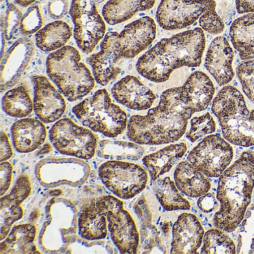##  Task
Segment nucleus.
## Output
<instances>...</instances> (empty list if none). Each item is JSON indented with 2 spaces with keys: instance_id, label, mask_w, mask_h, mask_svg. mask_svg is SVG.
Masks as SVG:
<instances>
[{
  "instance_id": "obj_1",
  "label": "nucleus",
  "mask_w": 254,
  "mask_h": 254,
  "mask_svg": "<svg viewBox=\"0 0 254 254\" xmlns=\"http://www.w3.org/2000/svg\"><path fill=\"white\" fill-rule=\"evenodd\" d=\"M205 47L206 38L201 28L181 32L162 39L141 56L136 70L153 82H165L178 68L200 66Z\"/></svg>"
},
{
  "instance_id": "obj_2",
  "label": "nucleus",
  "mask_w": 254,
  "mask_h": 254,
  "mask_svg": "<svg viewBox=\"0 0 254 254\" xmlns=\"http://www.w3.org/2000/svg\"><path fill=\"white\" fill-rule=\"evenodd\" d=\"M192 113L180 97V87L162 93L160 102L145 116L135 115L127 123V136L139 145H163L182 137Z\"/></svg>"
},
{
  "instance_id": "obj_3",
  "label": "nucleus",
  "mask_w": 254,
  "mask_h": 254,
  "mask_svg": "<svg viewBox=\"0 0 254 254\" xmlns=\"http://www.w3.org/2000/svg\"><path fill=\"white\" fill-rule=\"evenodd\" d=\"M254 187V153L245 151L221 176L217 190L220 209L214 216L217 228L234 231L245 216Z\"/></svg>"
},
{
  "instance_id": "obj_4",
  "label": "nucleus",
  "mask_w": 254,
  "mask_h": 254,
  "mask_svg": "<svg viewBox=\"0 0 254 254\" xmlns=\"http://www.w3.org/2000/svg\"><path fill=\"white\" fill-rule=\"evenodd\" d=\"M212 111L226 140L239 146L254 145V110L247 108L243 95L233 86L223 87L214 99Z\"/></svg>"
},
{
  "instance_id": "obj_5",
  "label": "nucleus",
  "mask_w": 254,
  "mask_h": 254,
  "mask_svg": "<svg viewBox=\"0 0 254 254\" xmlns=\"http://www.w3.org/2000/svg\"><path fill=\"white\" fill-rule=\"evenodd\" d=\"M47 73L50 79L69 102H75L88 95L95 87V78L81 62L79 52L66 46L47 58Z\"/></svg>"
},
{
  "instance_id": "obj_6",
  "label": "nucleus",
  "mask_w": 254,
  "mask_h": 254,
  "mask_svg": "<svg viewBox=\"0 0 254 254\" xmlns=\"http://www.w3.org/2000/svg\"><path fill=\"white\" fill-rule=\"evenodd\" d=\"M72 112L84 126L108 137L122 134L128 123L126 111L112 102L105 89L75 105Z\"/></svg>"
},
{
  "instance_id": "obj_7",
  "label": "nucleus",
  "mask_w": 254,
  "mask_h": 254,
  "mask_svg": "<svg viewBox=\"0 0 254 254\" xmlns=\"http://www.w3.org/2000/svg\"><path fill=\"white\" fill-rule=\"evenodd\" d=\"M96 204L106 216L111 239L120 253L136 254L139 233L131 215L123 207V202L114 195H105L96 200Z\"/></svg>"
},
{
  "instance_id": "obj_8",
  "label": "nucleus",
  "mask_w": 254,
  "mask_h": 254,
  "mask_svg": "<svg viewBox=\"0 0 254 254\" xmlns=\"http://www.w3.org/2000/svg\"><path fill=\"white\" fill-rule=\"evenodd\" d=\"M99 175L110 191L125 200L142 192L148 181V173L142 166L122 160H108L102 163Z\"/></svg>"
},
{
  "instance_id": "obj_9",
  "label": "nucleus",
  "mask_w": 254,
  "mask_h": 254,
  "mask_svg": "<svg viewBox=\"0 0 254 254\" xmlns=\"http://www.w3.org/2000/svg\"><path fill=\"white\" fill-rule=\"evenodd\" d=\"M50 139L56 150L64 155L90 160L97 151V137L69 118L59 120L50 130Z\"/></svg>"
},
{
  "instance_id": "obj_10",
  "label": "nucleus",
  "mask_w": 254,
  "mask_h": 254,
  "mask_svg": "<svg viewBox=\"0 0 254 254\" xmlns=\"http://www.w3.org/2000/svg\"><path fill=\"white\" fill-rule=\"evenodd\" d=\"M69 14L77 45L83 53L90 54L106 35L105 19L99 14L96 5L81 0H72Z\"/></svg>"
},
{
  "instance_id": "obj_11",
  "label": "nucleus",
  "mask_w": 254,
  "mask_h": 254,
  "mask_svg": "<svg viewBox=\"0 0 254 254\" xmlns=\"http://www.w3.org/2000/svg\"><path fill=\"white\" fill-rule=\"evenodd\" d=\"M233 150L228 141L219 134L206 136L196 145L188 160L197 170L209 178H217L231 163Z\"/></svg>"
},
{
  "instance_id": "obj_12",
  "label": "nucleus",
  "mask_w": 254,
  "mask_h": 254,
  "mask_svg": "<svg viewBox=\"0 0 254 254\" xmlns=\"http://www.w3.org/2000/svg\"><path fill=\"white\" fill-rule=\"evenodd\" d=\"M216 7L215 0H161L156 19L164 30H180L191 26L203 13Z\"/></svg>"
},
{
  "instance_id": "obj_13",
  "label": "nucleus",
  "mask_w": 254,
  "mask_h": 254,
  "mask_svg": "<svg viewBox=\"0 0 254 254\" xmlns=\"http://www.w3.org/2000/svg\"><path fill=\"white\" fill-rule=\"evenodd\" d=\"M90 166L78 159L47 158L41 160L35 169V175L44 187H78L84 184L90 175Z\"/></svg>"
},
{
  "instance_id": "obj_14",
  "label": "nucleus",
  "mask_w": 254,
  "mask_h": 254,
  "mask_svg": "<svg viewBox=\"0 0 254 254\" xmlns=\"http://www.w3.org/2000/svg\"><path fill=\"white\" fill-rule=\"evenodd\" d=\"M122 59L119 33L111 32L103 38L100 51L87 58V62L91 66L96 82L105 86L120 75L121 69L117 64Z\"/></svg>"
},
{
  "instance_id": "obj_15",
  "label": "nucleus",
  "mask_w": 254,
  "mask_h": 254,
  "mask_svg": "<svg viewBox=\"0 0 254 254\" xmlns=\"http://www.w3.org/2000/svg\"><path fill=\"white\" fill-rule=\"evenodd\" d=\"M35 53L32 39L22 38L14 43L1 59V91L14 87L26 71Z\"/></svg>"
},
{
  "instance_id": "obj_16",
  "label": "nucleus",
  "mask_w": 254,
  "mask_h": 254,
  "mask_svg": "<svg viewBox=\"0 0 254 254\" xmlns=\"http://www.w3.org/2000/svg\"><path fill=\"white\" fill-rule=\"evenodd\" d=\"M32 81L35 90L34 109L37 117L48 124L58 121L66 109L64 98L47 77L33 75Z\"/></svg>"
},
{
  "instance_id": "obj_17",
  "label": "nucleus",
  "mask_w": 254,
  "mask_h": 254,
  "mask_svg": "<svg viewBox=\"0 0 254 254\" xmlns=\"http://www.w3.org/2000/svg\"><path fill=\"white\" fill-rule=\"evenodd\" d=\"M157 26L150 17L129 23L119 33L123 59H133L146 50L155 40Z\"/></svg>"
},
{
  "instance_id": "obj_18",
  "label": "nucleus",
  "mask_w": 254,
  "mask_h": 254,
  "mask_svg": "<svg viewBox=\"0 0 254 254\" xmlns=\"http://www.w3.org/2000/svg\"><path fill=\"white\" fill-rule=\"evenodd\" d=\"M31 191L32 184L30 179L27 175L23 174L19 177L10 193L1 197L0 240L3 241L9 234L13 224L23 218L24 211L21 204L30 195Z\"/></svg>"
},
{
  "instance_id": "obj_19",
  "label": "nucleus",
  "mask_w": 254,
  "mask_h": 254,
  "mask_svg": "<svg viewBox=\"0 0 254 254\" xmlns=\"http://www.w3.org/2000/svg\"><path fill=\"white\" fill-rule=\"evenodd\" d=\"M234 52L225 37L211 42L205 58V67L219 86L227 85L235 75L233 68Z\"/></svg>"
},
{
  "instance_id": "obj_20",
  "label": "nucleus",
  "mask_w": 254,
  "mask_h": 254,
  "mask_svg": "<svg viewBox=\"0 0 254 254\" xmlns=\"http://www.w3.org/2000/svg\"><path fill=\"white\" fill-rule=\"evenodd\" d=\"M204 237V230L198 218L191 213H183L172 228L171 253L197 254Z\"/></svg>"
},
{
  "instance_id": "obj_21",
  "label": "nucleus",
  "mask_w": 254,
  "mask_h": 254,
  "mask_svg": "<svg viewBox=\"0 0 254 254\" xmlns=\"http://www.w3.org/2000/svg\"><path fill=\"white\" fill-rule=\"evenodd\" d=\"M111 93L117 102L134 111L149 109L157 98L149 87L133 75H127L116 83Z\"/></svg>"
},
{
  "instance_id": "obj_22",
  "label": "nucleus",
  "mask_w": 254,
  "mask_h": 254,
  "mask_svg": "<svg viewBox=\"0 0 254 254\" xmlns=\"http://www.w3.org/2000/svg\"><path fill=\"white\" fill-rule=\"evenodd\" d=\"M215 86L205 72L196 71L180 87V97L186 108L193 114L204 111L215 94Z\"/></svg>"
},
{
  "instance_id": "obj_23",
  "label": "nucleus",
  "mask_w": 254,
  "mask_h": 254,
  "mask_svg": "<svg viewBox=\"0 0 254 254\" xmlns=\"http://www.w3.org/2000/svg\"><path fill=\"white\" fill-rule=\"evenodd\" d=\"M47 128L41 120L23 118L11 127V136L14 148L18 152H32L45 142Z\"/></svg>"
},
{
  "instance_id": "obj_24",
  "label": "nucleus",
  "mask_w": 254,
  "mask_h": 254,
  "mask_svg": "<svg viewBox=\"0 0 254 254\" xmlns=\"http://www.w3.org/2000/svg\"><path fill=\"white\" fill-rule=\"evenodd\" d=\"M229 35L242 60L254 59V13L245 14L233 20Z\"/></svg>"
},
{
  "instance_id": "obj_25",
  "label": "nucleus",
  "mask_w": 254,
  "mask_h": 254,
  "mask_svg": "<svg viewBox=\"0 0 254 254\" xmlns=\"http://www.w3.org/2000/svg\"><path fill=\"white\" fill-rule=\"evenodd\" d=\"M175 180L178 190L189 197H201L211 188L210 181L204 174L190 162L183 161L178 165L175 171Z\"/></svg>"
},
{
  "instance_id": "obj_26",
  "label": "nucleus",
  "mask_w": 254,
  "mask_h": 254,
  "mask_svg": "<svg viewBox=\"0 0 254 254\" xmlns=\"http://www.w3.org/2000/svg\"><path fill=\"white\" fill-rule=\"evenodd\" d=\"M187 151V145L184 142L172 144L157 152L145 156L142 162L148 169L151 180L155 181L169 172Z\"/></svg>"
},
{
  "instance_id": "obj_27",
  "label": "nucleus",
  "mask_w": 254,
  "mask_h": 254,
  "mask_svg": "<svg viewBox=\"0 0 254 254\" xmlns=\"http://www.w3.org/2000/svg\"><path fill=\"white\" fill-rule=\"evenodd\" d=\"M157 0H109L102 8L108 24L115 26L127 21L135 14L151 9Z\"/></svg>"
},
{
  "instance_id": "obj_28",
  "label": "nucleus",
  "mask_w": 254,
  "mask_h": 254,
  "mask_svg": "<svg viewBox=\"0 0 254 254\" xmlns=\"http://www.w3.org/2000/svg\"><path fill=\"white\" fill-rule=\"evenodd\" d=\"M78 226L80 236L87 240H101L108 236L107 218L99 210L96 200H91L82 208Z\"/></svg>"
},
{
  "instance_id": "obj_29",
  "label": "nucleus",
  "mask_w": 254,
  "mask_h": 254,
  "mask_svg": "<svg viewBox=\"0 0 254 254\" xmlns=\"http://www.w3.org/2000/svg\"><path fill=\"white\" fill-rule=\"evenodd\" d=\"M37 229L32 224H23L11 229L0 245V254H41L35 242Z\"/></svg>"
},
{
  "instance_id": "obj_30",
  "label": "nucleus",
  "mask_w": 254,
  "mask_h": 254,
  "mask_svg": "<svg viewBox=\"0 0 254 254\" xmlns=\"http://www.w3.org/2000/svg\"><path fill=\"white\" fill-rule=\"evenodd\" d=\"M72 35V28L67 23L56 20L38 31L35 36L36 45L46 53L56 51L63 48Z\"/></svg>"
},
{
  "instance_id": "obj_31",
  "label": "nucleus",
  "mask_w": 254,
  "mask_h": 254,
  "mask_svg": "<svg viewBox=\"0 0 254 254\" xmlns=\"http://www.w3.org/2000/svg\"><path fill=\"white\" fill-rule=\"evenodd\" d=\"M145 148L136 142L105 139L98 145L97 154L108 160H138L143 156Z\"/></svg>"
},
{
  "instance_id": "obj_32",
  "label": "nucleus",
  "mask_w": 254,
  "mask_h": 254,
  "mask_svg": "<svg viewBox=\"0 0 254 254\" xmlns=\"http://www.w3.org/2000/svg\"><path fill=\"white\" fill-rule=\"evenodd\" d=\"M152 187L156 197L167 211L190 209L188 200L183 197L175 183L169 177L152 181Z\"/></svg>"
},
{
  "instance_id": "obj_33",
  "label": "nucleus",
  "mask_w": 254,
  "mask_h": 254,
  "mask_svg": "<svg viewBox=\"0 0 254 254\" xmlns=\"http://www.w3.org/2000/svg\"><path fill=\"white\" fill-rule=\"evenodd\" d=\"M2 105L4 112L14 118H25L34 109V102L24 84L8 90L2 98Z\"/></svg>"
},
{
  "instance_id": "obj_34",
  "label": "nucleus",
  "mask_w": 254,
  "mask_h": 254,
  "mask_svg": "<svg viewBox=\"0 0 254 254\" xmlns=\"http://www.w3.org/2000/svg\"><path fill=\"white\" fill-rule=\"evenodd\" d=\"M201 254H236V246L228 235L221 229H211L205 233Z\"/></svg>"
},
{
  "instance_id": "obj_35",
  "label": "nucleus",
  "mask_w": 254,
  "mask_h": 254,
  "mask_svg": "<svg viewBox=\"0 0 254 254\" xmlns=\"http://www.w3.org/2000/svg\"><path fill=\"white\" fill-rule=\"evenodd\" d=\"M236 251L238 254L254 253V204L247 209L245 216L239 224L236 239Z\"/></svg>"
},
{
  "instance_id": "obj_36",
  "label": "nucleus",
  "mask_w": 254,
  "mask_h": 254,
  "mask_svg": "<svg viewBox=\"0 0 254 254\" xmlns=\"http://www.w3.org/2000/svg\"><path fill=\"white\" fill-rule=\"evenodd\" d=\"M216 130V123L209 113L191 119V127L187 134V137L191 142H194L206 135L214 133Z\"/></svg>"
},
{
  "instance_id": "obj_37",
  "label": "nucleus",
  "mask_w": 254,
  "mask_h": 254,
  "mask_svg": "<svg viewBox=\"0 0 254 254\" xmlns=\"http://www.w3.org/2000/svg\"><path fill=\"white\" fill-rule=\"evenodd\" d=\"M23 17V13L17 8V5L11 3L7 7L1 23L2 34L7 41H11L15 38Z\"/></svg>"
},
{
  "instance_id": "obj_38",
  "label": "nucleus",
  "mask_w": 254,
  "mask_h": 254,
  "mask_svg": "<svg viewBox=\"0 0 254 254\" xmlns=\"http://www.w3.org/2000/svg\"><path fill=\"white\" fill-rule=\"evenodd\" d=\"M236 74L244 93L254 103V59L239 64Z\"/></svg>"
},
{
  "instance_id": "obj_39",
  "label": "nucleus",
  "mask_w": 254,
  "mask_h": 254,
  "mask_svg": "<svg viewBox=\"0 0 254 254\" xmlns=\"http://www.w3.org/2000/svg\"><path fill=\"white\" fill-rule=\"evenodd\" d=\"M200 28L210 35H219L225 29V22L216 11V8L208 10L198 20Z\"/></svg>"
},
{
  "instance_id": "obj_40",
  "label": "nucleus",
  "mask_w": 254,
  "mask_h": 254,
  "mask_svg": "<svg viewBox=\"0 0 254 254\" xmlns=\"http://www.w3.org/2000/svg\"><path fill=\"white\" fill-rule=\"evenodd\" d=\"M43 18L38 5L30 7L22 19L20 30L25 35H30L41 30Z\"/></svg>"
},
{
  "instance_id": "obj_41",
  "label": "nucleus",
  "mask_w": 254,
  "mask_h": 254,
  "mask_svg": "<svg viewBox=\"0 0 254 254\" xmlns=\"http://www.w3.org/2000/svg\"><path fill=\"white\" fill-rule=\"evenodd\" d=\"M69 8L68 0H51L48 5V14L52 18L60 20L67 14Z\"/></svg>"
},
{
  "instance_id": "obj_42",
  "label": "nucleus",
  "mask_w": 254,
  "mask_h": 254,
  "mask_svg": "<svg viewBox=\"0 0 254 254\" xmlns=\"http://www.w3.org/2000/svg\"><path fill=\"white\" fill-rule=\"evenodd\" d=\"M13 176V166L9 162H2L0 165V180H1V191L0 194L3 196L11 187Z\"/></svg>"
},
{
  "instance_id": "obj_43",
  "label": "nucleus",
  "mask_w": 254,
  "mask_h": 254,
  "mask_svg": "<svg viewBox=\"0 0 254 254\" xmlns=\"http://www.w3.org/2000/svg\"><path fill=\"white\" fill-rule=\"evenodd\" d=\"M218 14L225 23L232 21L236 12V0H218Z\"/></svg>"
},
{
  "instance_id": "obj_44",
  "label": "nucleus",
  "mask_w": 254,
  "mask_h": 254,
  "mask_svg": "<svg viewBox=\"0 0 254 254\" xmlns=\"http://www.w3.org/2000/svg\"><path fill=\"white\" fill-rule=\"evenodd\" d=\"M197 206L203 212L209 213L217 209L218 203L212 193H206L197 200Z\"/></svg>"
},
{
  "instance_id": "obj_45",
  "label": "nucleus",
  "mask_w": 254,
  "mask_h": 254,
  "mask_svg": "<svg viewBox=\"0 0 254 254\" xmlns=\"http://www.w3.org/2000/svg\"><path fill=\"white\" fill-rule=\"evenodd\" d=\"M13 156L12 147L10 143L8 136L4 131L1 132V143H0V160L7 161Z\"/></svg>"
},
{
  "instance_id": "obj_46",
  "label": "nucleus",
  "mask_w": 254,
  "mask_h": 254,
  "mask_svg": "<svg viewBox=\"0 0 254 254\" xmlns=\"http://www.w3.org/2000/svg\"><path fill=\"white\" fill-rule=\"evenodd\" d=\"M236 8L239 14L254 13V0H236Z\"/></svg>"
},
{
  "instance_id": "obj_47",
  "label": "nucleus",
  "mask_w": 254,
  "mask_h": 254,
  "mask_svg": "<svg viewBox=\"0 0 254 254\" xmlns=\"http://www.w3.org/2000/svg\"><path fill=\"white\" fill-rule=\"evenodd\" d=\"M37 0H15L17 4H18L20 6L24 7V8L30 6L32 4H33Z\"/></svg>"
},
{
  "instance_id": "obj_48",
  "label": "nucleus",
  "mask_w": 254,
  "mask_h": 254,
  "mask_svg": "<svg viewBox=\"0 0 254 254\" xmlns=\"http://www.w3.org/2000/svg\"><path fill=\"white\" fill-rule=\"evenodd\" d=\"M6 41L7 40L5 39V37H4V35L2 34V38H1V43H2V47H1V59H2V57H3L4 52H5V44H6Z\"/></svg>"
},
{
  "instance_id": "obj_49",
  "label": "nucleus",
  "mask_w": 254,
  "mask_h": 254,
  "mask_svg": "<svg viewBox=\"0 0 254 254\" xmlns=\"http://www.w3.org/2000/svg\"><path fill=\"white\" fill-rule=\"evenodd\" d=\"M81 1H84V2H87V3L97 5V4H99L101 3V2H104V1H105V0H81Z\"/></svg>"
},
{
  "instance_id": "obj_50",
  "label": "nucleus",
  "mask_w": 254,
  "mask_h": 254,
  "mask_svg": "<svg viewBox=\"0 0 254 254\" xmlns=\"http://www.w3.org/2000/svg\"><path fill=\"white\" fill-rule=\"evenodd\" d=\"M163 231H164V233H166V234H167V233H169V223H165V224H163Z\"/></svg>"
},
{
  "instance_id": "obj_51",
  "label": "nucleus",
  "mask_w": 254,
  "mask_h": 254,
  "mask_svg": "<svg viewBox=\"0 0 254 254\" xmlns=\"http://www.w3.org/2000/svg\"><path fill=\"white\" fill-rule=\"evenodd\" d=\"M4 0H1V2H3Z\"/></svg>"
}]
</instances>
